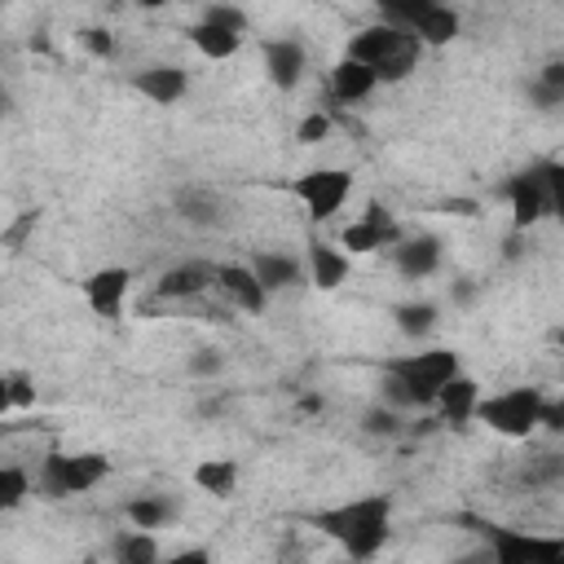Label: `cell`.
<instances>
[{
  "mask_svg": "<svg viewBox=\"0 0 564 564\" xmlns=\"http://www.w3.org/2000/svg\"><path fill=\"white\" fill-rule=\"evenodd\" d=\"M388 520H392V498L388 494H366V498L313 511V529L335 538L352 560L379 555V546L388 542Z\"/></svg>",
  "mask_w": 564,
  "mask_h": 564,
  "instance_id": "1",
  "label": "cell"
},
{
  "mask_svg": "<svg viewBox=\"0 0 564 564\" xmlns=\"http://www.w3.org/2000/svg\"><path fill=\"white\" fill-rule=\"evenodd\" d=\"M419 53H423V40L410 31V26H397V22H370L361 26L352 40H348V57L375 66L379 84H401L410 79V70L419 66Z\"/></svg>",
  "mask_w": 564,
  "mask_h": 564,
  "instance_id": "2",
  "label": "cell"
},
{
  "mask_svg": "<svg viewBox=\"0 0 564 564\" xmlns=\"http://www.w3.org/2000/svg\"><path fill=\"white\" fill-rule=\"evenodd\" d=\"M542 410H546L542 388H507V392H498V397H489V401L480 397L476 419H480L489 432L507 436V441H524L533 427H542Z\"/></svg>",
  "mask_w": 564,
  "mask_h": 564,
  "instance_id": "3",
  "label": "cell"
},
{
  "mask_svg": "<svg viewBox=\"0 0 564 564\" xmlns=\"http://www.w3.org/2000/svg\"><path fill=\"white\" fill-rule=\"evenodd\" d=\"M388 375H397L419 405H436V392L458 375V352L449 348H423V352H405L388 361Z\"/></svg>",
  "mask_w": 564,
  "mask_h": 564,
  "instance_id": "4",
  "label": "cell"
},
{
  "mask_svg": "<svg viewBox=\"0 0 564 564\" xmlns=\"http://www.w3.org/2000/svg\"><path fill=\"white\" fill-rule=\"evenodd\" d=\"M110 476V458L106 454H48L40 463V489L44 498H70V494H88L93 485H101Z\"/></svg>",
  "mask_w": 564,
  "mask_h": 564,
  "instance_id": "5",
  "label": "cell"
},
{
  "mask_svg": "<svg viewBox=\"0 0 564 564\" xmlns=\"http://www.w3.org/2000/svg\"><path fill=\"white\" fill-rule=\"evenodd\" d=\"M286 189L304 203V212L313 220H330L344 207V198L352 194V172H344V167H308Z\"/></svg>",
  "mask_w": 564,
  "mask_h": 564,
  "instance_id": "6",
  "label": "cell"
},
{
  "mask_svg": "<svg viewBox=\"0 0 564 564\" xmlns=\"http://www.w3.org/2000/svg\"><path fill=\"white\" fill-rule=\"evenodd\" d=\"M507 203H511V229L524 234L533 229L542 216H551V194H546V163H533L524 172H516L507 185H502Z\"/></svg>",
  "mask_w": 564,
  "mask_h": 564,
  "instance_id": "7",
  "label": "cell"
},
{
  "mask_svg": "<svg viewBox=\"0 0 564 564\" xmlns=\"http://www.w3.org/2000/svg\"><path fill=\"white\" fill-rule=\"evenodd\" d=\"M489 551L502 564L564 560V538H533V533H520V529H489Z\"/></svg>",
  "mask_w": 564,
  "mask_h": 564,
  "instance_id": "8",
  "label": "cell"
},
{
  "mask_svg": "<svg viewBox=\"0 0 564 564\" xmlns=\"http://www.w3.org/2000/svg\"><path fill=\"white\" fill-rule=\"evenodd\" d=\"M397 238H401V229H397V220H392L379 203H370V207H366V216H361V220H352V225L339 234V242H344V251H348V256L383 251V247H392Z\"/></svg>",
  "mask_w": 564,
  "mask_h": 564,
  "instance_id": "9",
  "label": "cell"
},
{
  "mask_svg": "<svg viewBox=\"0 0 564 564\" xmlns=\"http://www.w3.org/2000/svg\"><path fill=\"white\" fill-rule=\"evenodd\" d=\"M128 286H132V273L123 264H106V269H93L84 278V300L97 317H119L123 300H128Z\"/></svg>",
  "mask_w": 564,
  "mask_h": 564,
  "instance_id": "10",
  "label": "cell"
},
{
  "mask_svg": "<svg viewBox=\"0 0 564 564\" xmlns=\"http://www.w3.org/2000/svg\"><path fill=\"white\" fill-rule=\"evenodd\" d=\"M207 286H216V264H207V260H185V264L163 269V278L154 282V295H159V300H194V295H203Z\"/></svg>",
  "mask_w": 564,
  "mask_h": 564,
  "instance_id": "11",
  "label": "cell"
},
{
  "mask_svg": "<svg viewBox=\"0 0 564 564\" xmlns=\"http://www.w3.org/2000/svg\"><path fill=\"white\" fill-rule=\"evenodd\" d=\"M392 264L401 269V278H432L441 269V238L436 234H414V238H397L392 242Z\"/></svg>",
  "mask_w": 564,
  "mask_h": 564,
  "instance_id": "12",
  "label": "cell"
},
{
  "mask_svg": "<svg viewBox=\"0 0 564 564\" xmlns=\"http://www.w3.org/2000/svg\"><path fill=\"white\" fill-rule=\"evenodd\" d=\"M216 286L247 313H264L269 304V286L256 278L251 264H216Z\"/></svg>",
  "mask_w": 564,
  "mask_h": 564,
  "instance_id": "13",
  "label": "cell"
},
{
  "mask_svg": "<svg viewBox=\"0 0 564 564\" xmlns=\"http://www.w3.org/2000/svg\"><path fill=\"white\" fill-rule=\"evenodd\" d=\"M476 405H480V383L471 379V375H454L441 392H436V410H441V423H449V427H463V423H471L476 419Z\"/></svg>",
  "mask_w": 564,
  "mask_h": 564,
  "instance_id": "14",
  "label": "cell"
},
{
  "mask_svg": "<svg viewBox=\"0 0 564 564\" xmlns=\"http://www.w3.org/2000/svg\"><path fill=\"white\" fill-rule=\"evenodd\" d=\"M172 207H176L181 220H189L198 229H212V225L225 220V203H220V194L212 185H181L172 194Z\"/></svg>",
  "mask_w": 564,
  "mask_h": 564,
  "instance_id": "15",
  "label": "cell"
},
{
  "mask_svg": "<svg viewBox=\"0 0 564 564\" xmlns=\"http://www.w3.org/2000/svg\"><path fill=\"white\" fill-rule=\"evenodd\" d=\"M264 70H269V84L291 93L300 79H304V48L295 40H264Z\"/></svg>",
  "mask_w": 564,
  "mask_h": 564,
  "instance_id": "16",
  "label": "cell"
},
{
  "mask_svg": "<svg viewBox=\"0 0 564 564\" xmlns=\"http://www.w3.org/2000/svg\"><path fill=\"white\" fill-rule=\"evenodd\" d=\"M132 88H137L141 97H150L154 106H172V101L185 97L189 75H185L181 66H145L141 75H132Z\"/></svg>",
  "mask_w": 564,
  "mask_h": 564,
  "instance_id": "17",
  "label": "cell"
},
{
  "mask_svg": "<svg viewBox=\"0 0 564 564\" xmlns=\"http://www.w3.org/2000/svg\"><path fill=\"white\" fill-rule=\"evenodd\" d=\"M375 88H379L375 66H366V62H357V57H348V53L330 66V93H335L339 101H361V97H370Z\"/></svg>",
  "mask_w": 564,
  "mask_h": 564,
  "instance_id": "18",
  "label": "cell"
},
{
  "mask_svg": "<svg viewBox=\"0 0 564 564\" xmlns=\"http://www.w3.org/2000/svg\"><path fill=\"white\" fill-rule=\"evenodd\" d=\"M308 278H313L317 291H335V286L348 278V251H339V247L313 238V242H308Z\"/></svg>",
  "mask_w": 564,
  "mask_h": 564,
  "instance_id": "19",
  "label": "cell"
},
{
  "mask_svg": "<svg viewBox=\"0 0 564 564\" xmlns=\"http://www.w3.org/2000/svg\"><path fill=\"white\" fill-rule=\"evenodd\" d=\"M185 35H189V44H194L203 57H212V62H225V57H234V53L242 48V31L216 26V22H207V18H198Z\"/></svg>",
  "mask_w": 564,
  "mask_h": 564,
  "instance_id": "20",
  "label": "cell"
},
{
  "mask_svg": "<svg viewBox=\"0 0 564 564\" xmlns=\"http://www.w3.org/2000/svg\"><path fill=\"white\" fill-rule=\"evenodd\" d=\"M251 269H256V278L269 286V295L304 282L300 260H295V256H282V251H256V256H251Z\"/></svg>",
  "mask_w": 564,
  "mask_h": 564,
  "instance_id": "21",
  "label": "cell"
},
{
  "mask_svg": "<svg viewBox=\"0 0 564 564\" xmlns=\"http://www.w3.org/2000/svg\"><path fill=\"white\" fill-rule=\"evenodd\" d=\"M458 26H463V22H458V13H454L449 4H432V9L410 26V31H414L427 48H445V44H454V40H458Z\"/></svg>",
  "mask_w": 564,
  "mask_h": 564,
  "instance_id": "22",
  "label": "cell"
},
{
  "mask_svg": "<svg viewBox=\"0 0 564 564\" xmlns=\"http://www.w3.org/2000/svg\"><path fill=\"white\" fill-rule=\"evenodd\" d=\"M194 485L203 494H212V498H229L234 485H238V463L234 458H203L194 467Z\"/></svg>",
  "mask_w": 564,
  "mask_h": 564,
  "instance_id": "23",
  "label": "cell"
},
{
  "mask_svg": "<svg viewBox=\"0 0 564 564\" xmlns=\"http://www.w3.org/2000/svg\"><path fill=\"white\" fill-rule=\"evenodd\" d=\"M110 551H115L119 564H154V560H159V542H154V533H150V529H137V524L123 529V533L115 538Z\"/></svg>",
  "mask_w": 564,
  "mask_h": 564,
  "instance_id": "24",
  "label": "cell"
},
{
  "mask_svg": "<svg viewBox=\"0 0 564 564\" xmlns=\"http://www.w3.org/2000/svg\"><path fill=\"white\" fill-rule=\"evenodd\" d=\"M392 322H397L401 335L423 339V335H432V326H436V304H432V300H405V304L392 308Z\"/></svg>",
  "mask_w": 564,
  "mask_h": 564,
  "instance_id": "25",
  "label": "cell"
},
{
  "mask_svg": "<svg viewBox=\"0 0 564 564\" xmlns=\"http://www.w3.org/2000/svg\"><path fill=\"white\" fill-rule=\"evenodd\" d=\"M123 516H128L137 529H159V524L172 520V502H167V498H154V494H141V498H132V502L123 507Z\"/></svg>",
  "mask_w": 564,
  "mask_h": 564,
  "instance_id": "26",
  "label": "cell"
},
{
  "mask_svg": "<svg viewBox=\"0 0 564 564\" xmlns=\"http://www.w3.org/2000/svg\"><path fill=\"white\" fill-rule=\"evenodd\" d=\"M35 405V379L26 370H9L0 379V410H26Z\"/></svg>",
  "mask_w": 564,
  "mask_h": 564,
  "instance_id": "27",
  "label": "cell"
},
{
  "mask_svg": "<svg viewBox=\"0 0 564 564\" xmlns=\"http://www.w3.org/2000/svg\"><path fill=\"white\" fill-rule=\"evenodd\" d=\"M26 494H31L26 467H18V463L0 467V511H18V507L26 502Z\"/></svg>",
  "mask_w": 564,
  "mask_h": 564,
  "instance_id": "28",
  "label": "cell"
},
{
  "mask_svg": "<svg viewBox=\"0 0 564 564\" xmlns=\"http://www.w3.org/2000/svg\"><path fill=\"white\" fill-rule=\"evenodd\" d=\"M432 4H445V0H375L379 18L383 22H397V26H414Z\"/></svg>",
  "mask_w": 564,
  "mask_h": 564,
  "instance_id": "29",
  "label": "cell"
},
{
  "mask_svg": "<svg viewBox=\"0 0 564 564\" xmlns=\"http://www.w3.org/2000/svg\"><path fill=\"white\" fill-rule=\"evenodd\" d=\"M361 432L366 436H397L401 432V410L397 405H370L366 414H361Z\"/></svg>",
  "mask_w": 564,
  "mask_h": 564,
  "instance_id": "30",
  "label": "cell"
},
{
  "mask_svg": "<svg viewBox=\"0 0 564 564\" xmlns=\"http://www.w3.org/2000/svg\"><path fill=\"white\" fill-rule=\"evenodd\" d=\"M564 471V458L560 454H538L533 463H524V480L529 485H546V480H555Z\"/></svg>",
  "mask_w": 564,
  "mask_h": 564,
  "instance_id": "31",
  "label": "cell"
},
{
  "mask_svg": "<svg viewBox=\"0 0 564 564\" xmlns=\"http://www.w3.org/2000/svg\"><path fill=\"white\" fill-rule=\"evenodd\" d=\"M326 132H330V119H326L322 110H313V115H304V119H300L295 141H300V145H317V141H326Z\"/></svg>",
  "mask_w": 564,
  "mask_h": 564,
  "instance_id": "32",
  "label": "cell"
},
{
  "mask_svg": "<svg viewBox=\"0 0 564 564\" xmlns=\"http://www.w3.org/2000/svg\"><path fill=\"white\" fill-rule=\"evenodd\" d=\"M546 194H551V216L564 225V163H546Z\"/></svg>",
  "mask_w": 564,
  "mask_h": 564,
  "instance_id": "33",
  "label": "cell"
},
{
  "mask_svg": "<svg viewBox=\"0 0 564 564\" xmlns=\"http://www.w3.org/2000/svg\"><path fill=\"white\" fill-rule=\"evenodd\" d=\"M203 18H207V22H216V26H229V31H247V13H242V9H234V4H207V9H203Z\"/></svg>",
  "mask_w": 564,
  "mask_h": 564,
  "instance_id": "34",
  "label": "cell"
},
{
  "mask_svg": "<svg viewBox=\"0 0 564 564\" xmlns=\"http://www.w3.org/2000/svg\"><path fill=\"white\" fill-rule=\"evenodd\" d=\"M79 44H84L93 57H110V53H115V40H110L106 26H84V31H79Z\"/></svg>",
  "mask_w": 564,
  "mask_h": 564,
  "instance_id": "35",
  "label": "cell"
},
{
  "mask_svg": "<svg viewBox=\"0 0 564 564\" xmlns=\"http://www.w3.org/2000/svg\"><path fill=\"white\" fill-rule=\"evenodd\" d=\"M220 352L216 348H198L194 357H189V375H198V379H212V375H220Z\"/></svg>",
  "mask_w": 564,
  "mask_h": 564,
  "instance_id": "36",
  "label": "cell"
},
{
  "mask_svg": "<svg viewBox=\"0 0 564 564\" xmlns=\"http://www.w3.org/2000/svg\"><path fill=\"white\" fill-rule=\"evenodd\" d=\"M542 427H546V432H564V397H560V401H546Z\"/></svg>",
  "mask_w": 564,
  "mask_h": 564,
  "instance_id": "37",
  "label": "cell"
},
{
  "mask_svg": "<svg viewBox=\"0 0 564 564\" xmlns=\"http://www.w3.org/2000/svg\"><path fill=\"white\" fill-rule=\"evenodd\" d=\"M445 212H454V216H476V203H467V198H454V203H445Z\"/></svg>",
  "mask_w": 564,
  "mask_h": 564,
  "instance_id": "38",
  "label": "cell"
},
{
  "mask_svg": "<svg viewBox=\"0 0 564 564\" xmlns=\"http://www.w3.org/2000/svg\"><path fill=\"white\" fill-rule=\"evenodd\" d=\"M207 551H176V564H203Z\"/></svg>",
  "mask_w": 564,
  "mask_h": 564,
  "instance_id": "39",
  "label": "cell"
},
{
  "mask_svg": "<svg viewBox=\"0 0 564 564\" xmlns=\"http://www.w3.org/2000/svg\"><path fill=\"white\" fill-rule=\"evenodd\" d=\"M454 300H463V304H467V300H471V282H463V286H454Z\"/></svg>",
  "mask_w": 564,
  "mask_h": 564,
  "instance_id": "40",
  "label": "cell"
},
{
  "mask_svg": "<svg viewBox=\"0 0 564 564\" xmlns=\"http://www.w3.org/2000/svg\"><path fill=\"white\" fill-rule=\"evenodd\" d=\"M132 4H141V9H163L167 0H132Z\"/></svg>",
  "mask_w": 564,
  "mask_h": 564,
  "instance_id": "41",
  "label": "cell"
},
{
  "mask_svg": "<svg viewBox=\"0 0 564 564\" xmlns=\"http://www.w3.org/2000/svg\"><path fill=\"white\" fill-rule=\"evenodd\" d=\"M555 339H560V344H564V330H560V335H555Z\"/></svg>",
  "mask_w": 564,
  "mask_h": 564,
  "instance_id": "42",
  "label": "cell"
}]
</instances>
